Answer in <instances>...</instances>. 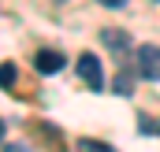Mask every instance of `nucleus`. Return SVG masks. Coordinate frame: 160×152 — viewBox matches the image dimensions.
I'll return each instance as SVG.
<instances>
[{
  "instance_id": "1",
  "label": "nucleus",
  "mask_w": 160,
  "mask_h": 152,
  "mask_svg": "<svg viewBox=\"0 0 160 152\" xmlns=\"http://www.w3.org/2000/svg\"><path fill=\"white\" fill-rule=\"evenodd\" d=\"M78 78L93 89V93L104 89V67H101V59H97L93 52H82V56H78Z\"/></svg>"
},
{
  "instance_id": "2",
  "label": "nucleus",
  "mask_w": 160,
  "mask_h": 152,
  "mask_svg": "<svg viewBox=\"0 0 160 152\" xmlns=\"http://www.w3.org/2000/svg\"><path fill=\"white\" fill-rule=\"evenodd\" d=\"M138 74L149 78V82H160V48L157 45H142L138 48Z\"/></svg>"
},
{
  "instance_id": "3",
  "label": "nucleus",
  "mask_w": 160,
  "mask_h": 152,
  "mask_svg": "<svg viewBox=\"0 0 160 152\" xmlns=\"http://www.w3.org/2000/svg\"><path fill=\"white\" fill-rule=\"evenodd\" d=\"M34 67H38V74H56V71L63 67V52H56V48H41L38 56H34Z\"/></svg>"
},
{
  "instance_id": "4",
  "label": "nucleus",
  "mask_w": 160,
  "mask_h": 152,
  "mask_svg": "<svg viewBox=\"0 0 160 152\" xmlns=\"http://www.w3.org/2000/svg\"><path fill=\"white\" fill-rule=\"evenodd\" d=\"M101 41H104L112 52H127V48H130V37H127V30H101Z\"/></svg>"
},
{
  "instance_id": "5",
  "label": "nucleus",
  "mask_w": 160,
  "mask_h": 152,
  "mask_svg": "<svg viewBox=\"0 0 160 152\" xmlns=\"http://www.w3.org/2000/svg\"><path fill=\"white\" fill-rule=\"evenodd\" d=\"M138 130H142V134H153V137H160V122H157V119H138Z\"/></svg>"
},
{
  "instance_id": "6",
  "label": "nucleus",
  "mask_w": 160,
  "mask_h": 152,
  "mask_svg": "<svg viewBox=\"0 0 160 152\" xmlns=\"http://www.w3.org/2000/svg\"><path fill=\"white\" fill-rule=\"evenodd\" d=\"M0 85H4V89L15 85V63H4V67H0Z\"/></svg>"
},
{
  "instance_id": "7",
  "label": "nucleus",
  "mask_w": 160,
  "mask_h": 152,
  "mask_svg": "<svg viewBox=\"0 0 160 152\" xmlns=\"http://www.w3.org/2000/svg\"><path fill=\"white\" fill-rule=\"evenodd\" d=\"M112 89H116V93H119V97H130V74H127V71H123V74L116 78V85H112Z\"/></svg>"
},
{
  "instance_id": "8",
  "label": "nucleus",
  "mask_w": 160,
  "mask_h": 152,
  "mask_svg": "<svg viewBox=\"0 0 160 152\" xmlns=\"http://www.w3.org/2000/svg\"><path fill=\"white\" fill-rule=\"evenodd\" d=\"M82 152H116V149H108V145H101V141H82Z\"/></svg>"
},
{
  "instance_id": "9",
  "label": "nucleus",
  "mask_w": 160,
  "mask_h": 152,
  "mask_svg": "<svg viewBox=\"0 0 160 152\" xmlns=\"http://www.w3.org/2000/svg\"><path fill=\"white\" fill-rule=\"evenodd\" d=\"M4 130H8V126H4V122H0V141H4Z\"/></svg>"
}]
</instances>
